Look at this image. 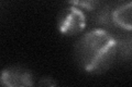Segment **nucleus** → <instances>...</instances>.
Wrapping results in <instances>:
<instances>
[{"label": "nucleus", "mask_w": 132, "mask_h": 87, "mask_svg": "<svg viewBox=\"0 0 132 87\" xmlns=\"http://www.w3.org/2000/svg\"><path fill=\"white\" fill-rule=\"evenodd\" d=\"M119 43L107 31L97 28L85 34L75 48L77 61L88 73L107 70L116 58Z\"/></svg>", "instance_id": "nucleus-1"}, {"label": "nucleus", "mask_w": 132, "mask_h": 87, "mask_svg": "<svg viewBox=\"0 0 132 87\" xmlns=\"http://www.w3.org/2000/svg\"><path fill=\"white\" fill-rule=\"evenodd\" d=\"M85 14L79 8L69 7L61 12L59 16V30L66 35L80 33L85 28Z\"/></svg>", "instance_id": "nucleus-2"}, {"label": "nucleus", "mask_w": 132, "mask_h": 87, "mask_svg": "<svg viewBox=\"0 0 132 87\" xmlns=\"http://www.w3.org/2000/svg\"><path fill=\"white\" fill-rule=\"evenodd\" d=\"M40 85H44V86H54V85H56V83H55L54 81H51L50 78H43V80L40 82Z\"/></svg>", "instance_id": "nucleus-7"}, {"label": "nucleus", "mask_w": 132, "mask_h": 87, "mask_svg": "<svg viewBox=\"0 0 132 87\" xmlns=\"http://www.w3.org/2000/svg\"><path fill=\"white\" fill-rule=\"evenodd\" d=\"M68 1L74 7L84 8V9H87V10H94L97 8L100 0H68Z\"/></svg>", "instance_id": "nucleus-5"}, {"label": "nucleus", "mask_w": 132, "mask_h": 87, "mask_svg": "<svg viewBox=\"0 0 132 87\" xmlns=\"http://www.w3.org/2000/svg\"><path fill=\"white\" fill-rule=\"evenodd\" d=\"M111 12L112 11H109L108 8H105L104 11L100 12L99 14V18H98V22L101 23V24H109L111 21Z\"/></svg>", "instance_id": "nucleus-6"}, {"label": "nucleus", "mask_w": 132, "mask_h": 87, "mask_svg": "<svg viewBox=\"0 0 132 87\" xmlns=\"http://www.w3.org/2000/svg\"><path fill=\"white\" fill-rule=\"evenodd\" d=\"M111 21L117 26L127 31H131L132 28V3L131 1L126 5L116 8L111 12Z\"/></svg>", "instance_id": "nucleus-4"}, {"label": "nucleus", "mask_w": 132, "mask_h": 87, "mask_svg": "<svg viewBox=\"0 0 132 87\" xmlns=\"http://www.w3.org/2000/svg\"><path fill=\"white\" fill-rule=\"evenodd\" d=\"M0 85L7 87L32 86V75L28 70L19 67L3 70L0 74Z\"/></svg>", "instance_id": "nucleus-3"}]
</instances>
